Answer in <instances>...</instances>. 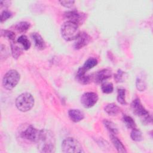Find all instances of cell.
Wrapping results in <instances>:
<instances>
[{
	"label": "cell",
	"instance_id": "603a6c76",
	"mask_svg": "<svg viewBox=\"0 0 153 153\" xmlns=\"http://www.w3.org/2000/svg\"><path fill=\"white\" fill-rule=\"evenodd\" d=\"M130 137L131 139L135 142H140L143 139L142 132L136 128L132 129L130 134Z\"/></svg>",
	"mask_w": 153,
	"mask_h": 153
},
{
	"label": "cell",
	"instance_id": "4fadbf2b",
	"mask_svg": "<svg viewBox=\"0 0 153 153\" xmlns=\"http://www.w3.org/2000/svg\"><path fill=\"white\" fill-rule=\"evenodd\" d=\"M69 118L75 123L82 120L84 118V114L79 109H70L68 111Z\"/></svg>",
	"mask_w": 153,
	"mask_h": 153
},
{
	"label": "cell",
	"instance_id": "9c48e42d",
	"mask_svg": "<svg viewBox=\"0 0 153 153\" xmlns=\"http://www.w3.org/2000/svg\"><path fill=\"white\" fill-rule=\"evenodd\" d=\"M65 16V18L68 20V21L73 22L78 25L82 23L85 19L84 14H82V13L75 10L66 12Z\"/></svg>",
	"mask_w": 153,
	"mask_h": 153
},
{
	"label": "cell",
	"instance_id": "cb8c5ba5",
	"mask_svg": "<svg viewBox=\"0 0 153 153\" xmlns=\"http://www.w3.org/2000/svg\"><path fill=\"white\" fill-rule=\"evenodd\" d=\"M30 26V25L29 23L27 22H21L19 23H17L15 27L16 29L19 32H25L27 31Z\"/></svg>",
	"mask_w": 153,
	"mask_h": 153
},
{
	"label": "cell",
	"instance_id": "e0dca14e",
	"mask_svg": "<svg viewBox=\"0 0 153 153\" xmlns=\"http://www.w3.org/2000/svg\"><path fill=\"white\" fill-rule=\"evenodd\" d=\"M105 111L111 116H115L120 113V109L116 104L109 103L105 106Z\"/></svg>",
	"mask_w": 153,
	"mask_h": 153
},
{
	"label": "cell",
	"instance_id": "484cf974",
	"mask_svg": "<svg viewBox=\"0 0 153 153\" xmlns=\"http://www.w3.org/2000/svg\"><path fill=\"white\" fill-rule=\"evenodd\" d=\"M101 89L103 93L109 94L113 91L114 87H113V85L112 83L107 82L105 81L102 84Z\"/></svg>",
	"mask_w": 153,
	"mask_h": 153
},
{
	"label": "cell",
	"instance_id": "52a82bcc",
	"mask_svg": "<svg viewBox=\"0 0 153 153\" xmlns=\"http://www.w3.org/2000/svg\"><path fill=\"white\" fill-rule=\"evenodd\" d=\"M39 131L40 130L35 128L31 125H27L24 126V129L20 131L19 134L21 137L36 143L39 134Z\"/></svg>",
	"mask_w": 153,
	"mask_h": 153
},
{
	"label": "cell",
	"instance_id": "f1b7e54d",
	"mask_svg": "<svg viewBox=\"0 0 153 153\" xmlns=\"http://www.w3.org/2000/svg\"><path fill=\"white\" fill-rule=\"evenodd\" d=\"M12 17V13L8 10H4L1 15V22L3 23Z\"/></svg>",
	"mask_w": 153,
	"mask_h": 153
},
{
	"label": "cell",
	"instance_id": "83f0119b",
	"mask_svg": "<svg viewBox=\"0 0 153 153\" xmlns=\"http://www.w3.org/2000/svg\"><path fill=\"white\" fill-rule=\"evenodd\" d=\"M1 36H3L4 37L8 38L9 40H11V41H14L16 37L14 33L8 30H1Z\"/></svg>",
	"mask_w": 153,
	"mask_h": 153
},
{
	"label": "cell",
	"instance_id": "5b68a950",
	"mask_svg": "<svg viewBox=\"0 0 153 153\" xmlns=\"http://www.w3.org/2000/svg\"><path fill=\"white\" fill-rule=\"evenodd\" d=\"M20 79V75L19 73L16 70L11 69L4 76L2 79V85L7 90H12L17 85Z\"/></svg>",
	"mask_w": 153,
	"mask_h": 153
},
{
	"label": "cell",
	"instance_id": "8fae6325",
	"mask_svg": "<svg viewBox=\"0 0 153 153\" xmlns=\"http://www.w3.org/2000/svg\"><path fill=\"white\" fill-rule=\"evenodd\" d=\"M90 36L85 32L80 33L78 37L76 39V42L75 43V49H81L84 47L86 46L90 41Z\"/></svg>",
	"mask_w": 153,
	"mask_h": 153
},
{
	"label": "cell",
	"instance_id": "6da1fadb",
	"mask_svg": "<svg viewBox=\"0 0 153 153\" xmlns=\"http://www.w3.org/2000/svg\"><path fill=\"white\" fill-rule=\"evenodd\" d=\"M36 143L40 152L52 153L55 151L56 139L53 133L50 130H41Z\"/></svg>",
	"mask_w": 153,
	"mask_h": 153
},
{
	"label": "cell",
	"instance_id": "30bf717a",
	"mask_svg": "<svg viewBox=\"0 0 153 153\" xmlns=\"http://www.w3.org/2000/svg\"><path fill=\"white\" fill-rule=\"evenodd\" d=\"M112 75L111 71L108 69H103L96 73L94 78L97 84H102L108 79L110 78Z\"/></svg>",
	"mask_w": 153,
	"mask_h": 153
},
{
	"label": "cell",
	"instance_id": "7c38bea8",
	"mask_svg": "<svg viewBox=\"0 0 153 153\" xmlns=\"http://www.w3.org/2000/svg\"><path fill=\"white\" fill-rule=\"evenodd\" d=\"M86 72L87 71L81 67L78 69L76 72V78L77 81L82 84H87L90 82L91 76L86 75Z\"/></svg>",
	"mask_w": 153,
	"mask_h": 153
},
{
	"label": "cell",
	"instance_id": "4316f807",
	"mask_svg": "<svg viewBox=\"0 0 153 153\" xmlns=\"http://www.w3.org/2000/svg\"><path fill=\"white\" fill-rule=\"evenodd\" d=\"M126 78L127 74L121 70H118L114 76V79L117 82H124Z\"/></svg>",
	"mask_w": 153,
	"mask_h": 153
},
{
	"label": "cell",
	"instance_id": "277c9868",
	"mask_svg": "<svg viewBox=\"0 0 153 153\" xmlns=\"http://www.w3.org/2000/svg\"><path fill=\"white\" fill-rule=\"evenodd\" d=\"M33 105L34 99L29 93H22L16 99V106L22 112H27L30 110Z\"/></svg>",
	"mask_w": 153,
	"mask_h": 153
},
{
	"label": "cell",
	"instance_id": "7402d4cb",
	"mask_svg": "<svg viewBox=\"0 0 153 153\" xmlns=\"http://www.w3.org/2000/svg\"><path fill=\"white\" fill-rule=\"evenodd\" d=\"M123 120L126 127L128 128H135L136 127V123L134 122V120L130 116L124 115L123 117Z\"/></svg>",
	"mask_w": 153,
	"mask_h": 153
},
{
	"label": "cell",
	"instance_id": "8992f818",
	"mask_svg": "<svg viewBox=\"0 0 153 153\" xmlns=\"http://www.w3.org/2000/svg\"><path fill=\"white\" fill-rule=\"evenodd\" d=\"M62 151L65 153H81L84 152L80 143L73 137H68L62 142Z\"/></svg>",
	"mask_w": 153,
	"mask_h": 153
},
{
	"label": "cell",
	"instance_id": "f546056e",
	"mask_svg": "<svg viewBox=\"0 0 153 153\" xmlns=\"http://www.w3.org/2000/svg\"><path fill=\"white\" fill-rule=\"evenodd\" d=\"M59 2L62 5L66 8H71L75 3L74 1H60Z\"/></svg>",
	"mask_w": 153,
	"mask_h": 153
},
{
	"label": "cell",
	"instance_id": "4dcf8cb0",
	"mask_svg": "<svg viewBox=\"0 0 153 153\" xmlns=\"http://www.w3.org/2000/svg\"><path fill=\"white\" fill-rule=\"evenodd\" d=\"M10 3H11V1H0V4L1 7L2 6L7 7L9 5H10Z\"/></svg>",
	"mask_w": 153,
	"mask_h": 153
},
{
	"label": "cell",
	"instance_id": "44dd1931",
	"mask_svg": "<svg viewBox=\"0 0 153 153\" xmlns=\"http://www.w3.org/2000/svg\"><path fill=\"white\" fill-rule=\"evenodd\" d=\"M103 124H104L105 127L111 133V134L115 135L118 133L117 127H116L115 124L114 123H112V121H110L107 120H105L103 121Z\"/></svg>",
	"mask_w": 153,
	"mask_h": 153
},
{
	"label": "cell",
	"instance_id": "d6986e66",
	"mask_svg": "<svg viewBox=\"0 0 153 153\" xmlns=\"http://www.w3.org/2000/svg\"><path fill=\"white\" fill-rule=\"evenodd\" d=\"M17 42L19 43L23 48L24 50H27L30 48L31 44L30 41L27 39V36L26 35H21L20 37L17 39Z\"/></svg>",
	"mask_w": 153,
	"mask_h": 153
},
{
	"label": "cell",
	"instance_id": "7a4b0ae2",
	"mask_svg": "<svg viewBox=\"0 0 153 153\" xmlns=\"http://www.w3.org/2000/svg\"><path fill=\"white\" fill-rule=\"evenodd\" d=\"M131 110L136 115L140 118L143 124L148 125L152 123V117L142 105L139 99L136 98L131 103Z\"/></svg>",
	"mask_w": 153,
	"mask_h": 153
},
{
	"label": "cell",
	"instance_id": "ac0fdd59",
	"mask_svg": "<svg viewBox=\"0 0 153 153\" xmlns=\"http://www.w3.org/2000/svg\"><path fill=\"white\" fill-rule=\"evenodd\" d=\"M11 49L12 56L14 59H18L23 53V49L20 48L16 42L15 41H11Z\"/></svg>",
	"mask_w": 153,
	"mask_h": 153
},
{
	"label": "cell",
	"instance_id": "ffe728a7",
	"mask_svg": "<svg viewBox=\"0 0 153 153\" xmlns=\"http://www.w3.org/2000/svg\"><path fill=\"white\" fill-rule=\"evenodd\" d=\"M97 63H98L97 60L96 59L93 57H90L85 62L82 68L87 71L88 70L91 69L93 68H94L95 66H96L97 65Z\"/></svg>",
	"mask_w": 153,
	"mask_h": 153
},
{
	"label": "cell",
	"instance_id": "d4e9b609",
	"mask_svg": "<svg viewBox=\"0 0 153 153\" xmlns=\"http://www.w3.org/2000/svg\"><path fill=\"white\" fill-rule=\"evenodd\" d=\"M117 100L121 105L127 104V102L126 100V91L124 89L120 88L118 90Z\"/></svg>",
	"mask_w": 153,
	"mask_h": 153
},
{
	"label": "cell",
	"instance_id": "5bb4252c",
	"mask_svg": "<svg viewBox=\"0 0 153 153\" xmlns=\"http://www.w3.org/2000/svg\"><path fill=\"white\" fill-rule=\"evenodd\" d=\"M32 37L34 41L35 47L40 50H42L45 48V43L42 36L38 33H32Z\"/></svg>",
	"mask_w": 153,
	"mask_h": 153
},
{
	"label": "cell",
	"instance_id": "2e32d148",
	"mask_svg": "<svg viewBox=\"0 0 153 153\" xmlns=\"http://www.w3.org/2000/svg\"><path fill=\"white\" fill-rule=\"evenodd\" d=\"M136 86L140 91H143L146 88V77L143 74H140L136 78Z\"/></svg>",
	"mask_w": 153,
	"mask_h": 153
},
{
	"label": "cell",
	"instance_id": "ba28073f",
	"mask_svg": "<svg viewBox=\"0 0 153 153\" xmlns=\"http://www.w3.org/2000/svg\"><path fill=\"white\" fill-rule=\"evenodd\" d=\"M98 95L94 92L84 93L81 97V103L85 108L93 107L98 100Z\"/></svg>",
	"mask_w": 153,
	"mask_h": 153
},
{
	"label": "cell",
	"instance_id": "9a60e30c",
	"mask_svg": "<svg viewBox=\"0 0 153 153\" xmlns=\"http://www.w3.org/2000/svg\"><path fill=\"white\" fill-rule=\"evenodd\" d=\"M111 142H112L113 145L115 147L116 149L117 150L118 152L124 153V152H127V151L126 149L125 146L123 144V143L119 140L118 138H117L115 135L114 134H111Z\"/></svg>",
	"mask_w": 153,
	"mask_h": 153
},
{
	"label": "cell",
	"instance_id": "3957f363",
	"mask_svg": "<svg viewBox=\"0 0 153 153\" xmlns=\"http://www.w3.org/2000/svg\"><path fill=\"white\" fill-rule=\"evenodd\" d=\"M80 33L78 25L73 22L67 21L62 26V36L67 41L76 39L79 35Z\"/></svg>",
	"mask_w": 153,
	"mask_h": 153
}]
</instances>
